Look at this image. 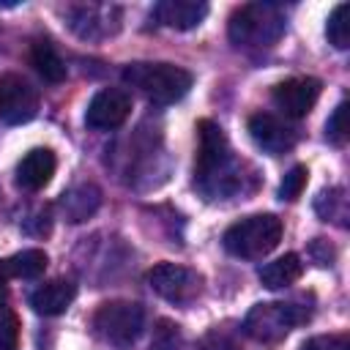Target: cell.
<instances>
[{
	"label": "cell",
	"instance_id": "1",
	"mask_svg": "<svg viewBox=\"0 0 350 350\" xmlns=\"http://www.w3.org/2000/svg\"><path fill=\"white\" fill-rule=\"evenodd\" d=\"M254 183L257 180H254L252 167L232 153L224 129L208 118L200 120L197 123L194 186L208 200H227V197L252 191Z\"/></svg>",
	"mask_w": 350,
	"mask_h": 350
},
{
	"label": "cell",
	"instance_id": "2",
	"mask_svg": "<svg viewBox=\"0 0 350 350\" xmlns=\"http://www.w3.org/2000/svg\"><path fill=\"white\" fill-rule=\"evenodd\" d=\"M287 27L284 11L276 3H243L230 14L227 36L241 49H268Z\"/></svg>",
	"mask_w": 350,
	"mask_h": 350
},
{
	"label": "cell",
	"instance_id": "3",
	"mask_svg": "<svg viewBox=\"0 0 350 350\" xmlns=\"http://www.w3.org/2000/svg\"><path fill=\"white\" fill-rule=\"evenodd\" d=\"M123 82L134 88L137 93H142L150 104L167 107V104L180 101L189 93L194 77L191 71L175 63H142L139 60L123 68Z\"/></svg>",
	"mask_w": 350,
	"mask_h": 350
},
{
	"label": "cell",
	"instance_id": "4",
	"mask_svg": "<svg viewBox=\"0 0 350 350\" xmlns=\"http://www.w3.org/2000/svg\"><path fill=\"white\" fill-rule=\"evenodd\" d=\"M282 241V219L273 213H252L227 227L221 243L232 257L257 260L273 252Z\"/></svg>",
	"mask_w": 350,
	"mask_h": 350
},
{
	"label": "cell",
	"instance_id": "5",
	"mask_svg": "<svg viewBox=\"0 0 350 350\" xmlns=\"http://www.w3.org/2000/svg\"><path fill=\"white\" fill-rule=\"evenodd\" d=\"M304 320H309V309L298 304L268 301V304H254L246 312L243 331L257 342H279Z\"/></svg>",
	"mask_w": 350,
	"mask_h": 350
},
{
	"label": "cell",
	"instance_id": "6",
	"mask_svg": "<svg viewBox=\"0 0 350 350\" xmlns=\"http://www.w3.org/2000/svg\"><path fill=\"white\" fill-rule=\"evenodd\" d=\"M93 328L104 342L129 347L145 328V309L137 301H107L96 309Z\"/></svg>",
	"mask_w": 350,
	"mask_h": 350
},
{
	"label": "cell",
	"instance_id": "7",
	"mask_svg": "<svg viewBox=\"0 0 350 350\" xmlns=\"http://www.w3.org/2000/svg\"><path fill=\"white\" fill-rule=\"evenodd\" d=\"M123 8L115 3H74L66 8V25L82 41H101L120 30Z\"/></svg>",
	"mask_w": 350,
	"mask_h": 350
},
{
	"label": "cell",
	"instance_id": "8",
	"mask_svg": "<svg viewBox=\"0 0 350 350\" xmlns=\"http://www.w3.org/2000/svg\"><path fill=\"white\" fill-rule=\"evenodd\" d=\"M150 290L170 304L186 306L202 293V276L178 262H159L145 273Z\"/></svg>",
	"mask_w": 350,
	"mask_h": 350
},
{
	"label": "cell",
	"instance_id": "9",
	"mask_svg": "<svg viewBox=\"0 0 350 350\" xmlns=\"http://www.w3.org/2000/svg\"><path fill=\"white\" fill-rule=\"evenodd\" d=\"M38 90L14 71L0 74V120L8 126L30 123L38 115Z\"/></svg>",
	"mask_w": 350,
	"mask_h": 350
},
{
	"label": "cell",
	"instance_id": "10",
	"mask_svg": "<svg viewBox=\"0 0 350 350\" xmlns=\"http://www.w3.org/2000/svg\"><path fill=\"white\" fill-rule=\"evenodd\" d=\"M320 90H323V82L314 77H290L273 85L271 101L284 118H306L317 104Z\"/></svg>",
	"mask_w": 350,
	"mask_h": 350
},
{
	"label": "cell",
	"instance_id": "11",
	"mask_svg": "<svg viewBox=\"0 0 350 350\" xmlns=\"http://www.w3.org/2000/svg\"><path fill=\"white\" fill-rule=\"evenodd\" d=\"M131 115V96L123 88H104L98 90L88 109H85V123L96 131H112L120 129Z\"/></svg>",
	"mask_w": 350,
	"mask_h": 350
},
{
	"label": "cell",
	"instance_id": "12",
	"mask_svg": "<svg viewBox=\"0 0 350 350\" xmlns=\"http://www.w3.org/2000/svg\"><path fill=\"white\" fill-rule=\"evenodd\" d=\"M249 134H252L254 145L271 156H282V153L293 150V145L298 139V131L271 112H254L249 118Z\"/></svg>",
	"mask_w": 350,
	"mask_h": 350
},
{
	"label": "cell",
	"instance_id": "13",
	"mask_svg": "<svg viewBox=\"0 0 350 350\" xmlns=\"http://www.w3.org/2000/svg\"><path fill=\"white\" fill-rule=\"evenodd\" d=\"M153 16L164 27L194 30L208 16V3H202V0H161L153 5Z\"/></svg>",
	"mask_w": 350,
	"mask_h": 350
},
{
	"label": "cell",
	"instance_id": "14",
	"mask_svg": "<svg viewBox=\"0 0 350 350\" xmlns=\"http://www.w3.org/2000/svg\"><path fill=\"white\" fill-rule=\"evenodd\" d=\"M55 167H57V159L49 148H33L16 164V183L27 191H38L52 180Z\"/></svg>",
	"mask_w": 350,
	"mask_h": 350
},
{
	"label": "cell",
	"instance_id": "15",
	"mask_svg": "<svg viewBox=\"0 0 350 350\" xmlns=\"http://www.w3.org/2000/svg\"><path fill=\"white\" fill-rule=\"evenodd\" d=\"M74 298H77V284L71 279H52V282L36 287L27 301L36 314L55 317V314H63Z\"/></svg>",
	"mask_w": 350,
	"mask_h": 350
},
{
	"label": "cell",
	"instance_id": "16",
	"mask_svg": "<svg viewBox=\"0 0 350 350\" xmlns=\"http://www.w3.org/2000/svg\"><path fill=\"white\" fill-rule=\"evenodd\" d=\"M30 63H33V68L38 71V77L44 82L57 85V82L66 79V60L60 57L55 44L49 38H44V36L33 38V44H30Z\"/></svg>",
	"mask_w": 350,
	"mask_h": 350
},
{
	"label": "cell",
	"instance_id": "17",
	"mask_svg": "<svg viewBox=\"0 0 350 350\" xmlns=\"http://www.w3.org/2000/svg\"><path fill=\"white\" fill-rule=\"evenodd\" d=\"M301 273H304V262H301V257H298L295 252H287V254H282V257H276V260L260 265V271H257L260 282H262L268 290L290 287V284H295V282L301 279Z\"/></svg>",
	"mask_w": 350,
	"mask_h": 350
},
{
	"label": "cell",
	"instance_id": "18",
	"mask_svg": "<svg viewBox=\"0 0 350 350\" xmlns=\"http://www.w3.org/2000/svg\"><path fill=\"white\" fill-rule=\"evenodd\" d=\"M98 205H101V191L93 183L74 186L60 197V208H63V216L68 221H85L88 216L96 213Z\"/></svg>",
	"mask_w": 350,
	"mask_h": 350
},
{
	"label": "cell",
	"instance_id": "19",
	"mask_svg": "<svg viewBox=\"0 0 350 350\" xmlns=\"http://www.w3.org/2000/svg\"><path fill=\"white\" fill-rule=\"evenodd\" d=\"M8 271L5 262L0 260V350H16L19 347V317L8 306Z\"/></svg>",
	"mask_w": 350,
	"mask_h": 350
},
{
	"label": "cell",
	"instance_id": "20",
	"mask_svg": "<svg viewBox=\"0 0 350 350\" xmlns=\"http://www.w3.org/2000/svg\"><path fill=\"white\" fill-rule=\"evenodd\" d=\"M46 252L41 249H22L16 252L14 257L5 260V271L8 276H16V279H38L44 271H46Z\"/></svg>",
	"mask_w": 350,
	"mask_h": 350
},
{
	"label": "cell",
	"instance_id": "21",
	"mask_svg": "<svg viewBox=\"0 0 350 350\" xmlns=\"http://www.w3.org/2000/svg\"><path fill=\"white\" fill-rule=\"evenodd\" d=\"M314 211L320 213L323 221H339L342 227L347 224V197H345V189L334 186V189H325L320 191V197L314 200Z\"/></svg>",
	"mask_w": 350,
	"mask_h": 350
},
{
	"label": "cell",
	"instance_id": "22",
	"mask_svg": "<svg viewBox=\"0 0 350 350\" xmlns=\"http://www.w3.org/2000/svg\"><path fill=\"white\" fill-rule=\"evenodd\" d=\"M325 36L328 44L336 49H347L350 46V3H339L325 22Z\"/></svg>",
	"mask_w": 350,
	"mask_h": 350
},
{
	"label": "cell",
	"instance_id": "23",
	"mask_svg": "<svg viewBox=\"0 0 350 350\" xmlns=\"http://www.w3.org/2000/svg\"><path fill=\"white\" fill-rule=\"evenodd\" d=\"M150 350H191V347H189L180 325H175L172 320H159L153 328Z\"/></svg>",
	"mask_w": 350,
	"mask_h": 350
},
{
	"label": "cell",
	"instance_id": "24",
	"mask_svg": "<svg viewBox=\"0 0 350 350\" xmlns=\"http://www.w3.org/2000/svg\"><path fill=\"white\" fill-rule=\"evenodd\" d=\"M347 134H350V126H347V101H339L336 109L331 112L328 123H325V139L334 142V145H345L347 142Z\"/></svg>",
	"mask_w": 350,
	"mask_h": 350
},
{
	"label": "cell",
	"instance_id": "25",
	"mask_svg": "<svg viewBox=\"0 0 350 350\" xmlns=\"http://www.w3.org/2000/svg\"><path fill=\"white\" fill-rule=\"evenodd\" d=\"M306 178H309V170H306L304 164H295V167L284 175V180H282V186H279V197H282V200H298L301 191H304V186H306Z\"/></svg>",
	"mask_w": 350,
	"mask_h": 350
},
{
	"label": "cell",
	"instance_id": "26",
	"mask_svg": "<svg viewBox=\"0 0 350 350\" xmlns=\"http://www.w3.org/2000/svg\"><path fill=\"white\" fill-rule=\"evenodd\" d=\"M301 350H350V339L345 334H320L306 339Z\"/></svg>",
	"mask_w": 350,
	"mask_h": 350
}]
</instances>
